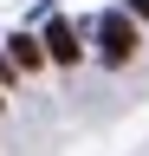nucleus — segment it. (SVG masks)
Masks as SVG:
<instances>
[{
	"mask_svg": "<svg viewBox=\"0 0 149 156\" xmlns=\"http://www.w3.org/2000/svg\"><path fill=\"white\" fill-rule=\"evenodd\" d=\"M97 46H104V65H130L136 58V13H104V26H97Z\"/></svg>",
	"mask_w": 149,
	"mask_h": 156,
	"instance_id": "nucleus-1",
	"label": "nucleus"
},
{
	"mask_svg": "<svg viewBox=\"0 0 149 156\" xmlns=\"http://www.w3.org/2000/svg\"><path fill=\"white\" fill-rule=\"evenodd\" d=\"M39 46H46V58H59V65H71V58H78V33H71V20H52Z\"/></svg>",
	"mask_w": 149,
	"mask_h": 156,
	"instance_id": "nucleus-2",
	"label": "nucleus"
},
{
	"mask_svg": "<svg viewBox=\"0 0 149 156\" xmlns=\"http://www.w3.org/2000/svg\"><path fill=\"white\" fill-rule=\"evenodd\" d=\"M130 13H143V20H149V0H130Z\"/></svg>",
	"mask_w": 149,
	"mask_h": 156,
	"instance_id": "nucleus-4",
	"label": "nucleus"
},
{
	"mask_svg": "<svg viewBox=\"0 0 149 156\" xmlns=\"http://www.w3.org/2000/svg\"><path fill=\"white\" fill-rule=\"evenodd\" d=\"M0 104H7V98H0Z\"/></svg>",
	"mask_w": 149,
	"mask_h": 156,
	"instance_id": "nucleus-5",
	"label": "nucleus"
},
{
	"mask_svg": "<svg viewBox=\"0 0 149 156\" xmlns=\"http://www.w3.org/2000/svg\"><path fill=\"white\" fill-rule=\"evenodd\" d=\"M7 58H13L20 72H39V65H46V46H39L32 33H20V39H13V52H7Z\"/></svg>",
	"mask_w": 149,
	"mask_h": 156,
	"instance_id": "nucleus-3",
	"label": "nucleus"
}]
</instances>
